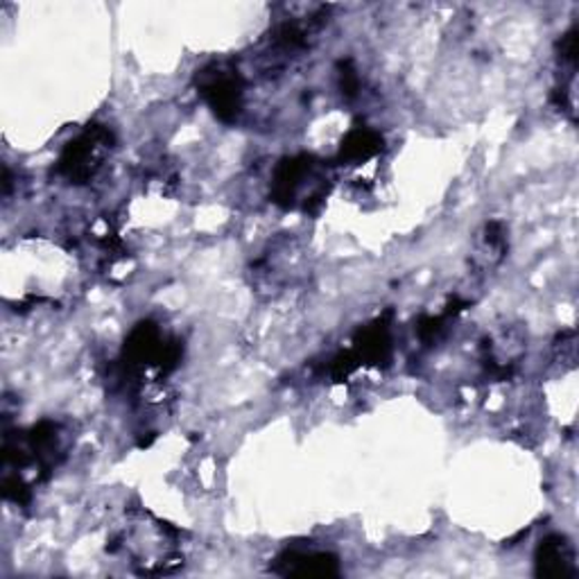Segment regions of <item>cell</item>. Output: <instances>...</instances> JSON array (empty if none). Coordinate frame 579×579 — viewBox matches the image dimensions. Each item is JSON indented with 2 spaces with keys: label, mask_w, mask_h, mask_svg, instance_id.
Segmentation results:
<instances>
[{
  "label": "cell",
  "mask_w": 579,
  "mask_h": 579,
  "mask_svg": "<svg viewBox=\"0 0 579 579\" xmlns=\"http://www.w3.org/2000/svg\"><path fill=\"white\" fill-rule=\"evenodd\" d=\"M114 148V134L102 125H89L59 155L57 175L68 184L82 186L96 177L107 153Z\"/></svg>",
  "instance_id": "6da1fadb"
},
{
  "label": "cell",
  "mask_w": 579,
  "mask_h": 579,
  "mask_svg": "<svg viewBox=\"0 0 579 579\" xmlns=\"http://www.w3.org/2000/svg\"><path fill=\"white\" fill-rule=\"evenodd\" d=\"M390 313L385 317H379L374 324L360 328L353 349V357L357 360V365H381V362L390 360L392 353V331H390Z\"/></svg>",
  "instance_id": "8992f818"
},
{
  "label": "cell",
  "mask_w": 579,
  "mask_h": 579,
  "mask_svg": "<svg viewBox=\"0 0 579 579\" xmlns=\"http://www.w3.org/2000/svg\"><path fill=\"white\" fill-rule=\"evenodd\" d=\"M337 80H340V91L344 98L353 100L357 94H360V76H357V68L351 59H342L337 63Z\"/></svg>",
  "instance_id": "ba28073f"
},
{
  "label": "cell",
  "mask_w": 579,
  "mask_h": 579,
  "mask_svg": "<svg viewBox=\"0 0 579 579\" xmlns=\"http://www.w3.org/2000/svg\"><path fill=\"white\" fill-rule=\"evenodd\" d=\"M197 91L223 122H236L245 107V80L238 68L213 61L197 72Z\"/></svg>",
  "instance_id": "7a4b0ae2"
},
{
  "label": "cell",
  "mask_w": 579,
  "mask_h": 579,
  "mask_svg": "<svg viewBox=\"0 0 579 579\" xmlns=\"http://www.w3.org/2000/svg\"><path fill=\"white\" fill-rule=\"evenodd\" d=\"M381 150H383V136L376 129L355 127L344 136L340 145V161L362 164L381 155Z\"/></svg>",
  "instance_id": "52a82bcc"
},
{
  "label": "cell",
  "mask_w": 579,
  "mask_h": 579,
  "mask_svg": "<svg viewBox=\"0 0 579 579\" xmlns=\"http://www.w3.org/2000/svg\"><path fill=\"white\" fill-rule=\"evenodd\" d=\"M534 572L539 577H550V579H566L577 575L575 550L566 537L550 534L539 543L534 555Z\"/></svg>",
  "instance_id": "5b68a950"
},
{
  "label": "cell",
  "mask_w": 579,
  "mask_h": 579,
  "mask_svg": "<svg viewBox=\"0 0 579 579\" xmlns=\"http://www.w3.org/2000/svg\"><path fill=\"white\" fill-rule=\"evenodd\" d=\"M559 61H561V66L575 68V61H577V28H570L561 37V41H559Z\"/></svg>",
  "instance_id": "9c48e42d"
},
{
  "label": "cell",
  "mask_w": 579,
  "mask_h": 579,
  "mask_svg": "<svg viewBox=\"0 0 579 579\" xmlns=\"http://www.w3.org/2000/svg\"><path fill=\"white\" fill-rule=\"evenodd\" d=\"M317 173V161L311 155L285 157L272 177V202L281 208H295L302 204V190Z\"/></svg>",
  "instance_id": "3957f363"
},
{
  "label": "cell",
  "mask_w": 579,
  "mask_h": 579,
  "mask_svg": "<svg viewBox=\"0 0 579 579\" xmlns=\"http://www.w3.org/2000/svg\"><path fill=\"white\" fill-rule=\"evenodd\" d=\"M272 572L281 577H337L340 575V559L331 552L322 550H285L281 552L274 563Z\"/></svg>",
  "instance_id": "277c9868"
}]
</instances>
